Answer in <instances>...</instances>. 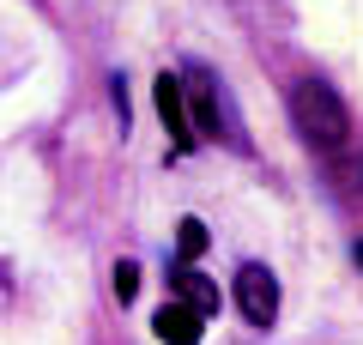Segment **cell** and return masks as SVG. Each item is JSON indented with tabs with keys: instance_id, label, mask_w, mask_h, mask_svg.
Instances as JSON below:
<instances>
[{
	"instance_id": "obj_1",
	"label": "cell",
	"mask_w": 363,
	"mask_h": 345,
	"mask_svg": "<svg viewBox=\"0 0 363 345\" xmlns=\"http://www.w3.org/2000/svg\"><path fill=\"white\" fill-rule=\"evenodd\" d=\"M291 121H297V133L309 146H321V152H339L351 133V115L345 103H339V91L327 85V79H297L291 85Z\"/></svg>"
},
{
	"instance_id": "obj_2",
	"label": "cell",
	"mask_w": 363,
	"mask_h": 345,
	"mask_svg": "<svg viewBox=\"0 0 363 345\" xmlns=\"http://www.w3.org/2000/svg\"><path fill=\"white\" fill-rule=\"evenodd\" d=\"M182 103H188V121H200V133H212V140H230V146H248L242 128H236V115H230V97H224V85L206 73V67H188V79H182Z\"/></svg>"
},
{
	"instance_id": "obj_3",
	"label": "cell",
	"mask_w": 363,
	"mask_h": 345,
	"mask_svg": "<svg viewBox=\"0 0 363 345\" xmlns=\"http://www.w3.org/2000/svg\"><path fill=\"white\" fill-rule=\"evenodd\" d=\"M236 309H242L255 327H272V321H279V279H272L260 261H248V267L236 273Z\"/></svg>"
},
{
	"instance_id": "obj_4",
	"label": "cell",
	"mask_w": 363,
	"mask_h": 345,
	"mask_svg": "<svg viewBox=\"0 0 363 345\" xmlns=\"http://www.w3.org/2000/svg\"><path fill=\"white\" fill-rule=\"evenodd\" d=\"M152 97H157V115H164V128H169V146L188 152V146H194V121H188V103H182V79L164 73L152 85Z\"/></svg>"
},
{
	"instance_id": "obj_5",
	"label": "cell",
	"mask_w": 363,
	"mask_h": 345,
	"mask_svg": "<svg viewBox=\"0 0 363 345\" xmlns=\"http://www.w3.org/2000/svg\"><path fill=\"white\" fill-rule=\"evenodd\" d=\"M169 291H176V303H188V309H194L200 321H206V315H218V285H212L206 273L176 267V273H169Z\"/></svg>"
},
{
	"instance_id": "obj_6",
	"label": "cell",
	"mask_w": 363,
	"mask_h": 345,
	"mask_svg": "<svg viewBox=\"0 0 363 345\" xmlns=\"http://www.w3.org/2000/svg\"><path fill=\"white\" fill-rule=\"evenodd\" d=\"M152 333L164 345H200V315L188 303H176V297H169L164 309H157V321H152Z\"/></svg>"
},
{
	"instance_id": "obj_7",
	"label": "cell",
	"mask_w": 363,
	"mask_h": 345,
	"mask_svg": "<svg viewBox=\"0 0 363 345\" xmlns=\"http://www.w3.org/2000/svg\"><path fill=\"white\" fill-rule=\"evenodd\" d=\"M176 255H182V267L194 255H206V224H200V218H182L176 224Z\"/></svg>"
},
{
	"instance_id": "obj_8",
	"label": "cell",
	"mask_w": 363,
	"mask_h": 345,
	"mask_svg": "<svg viewBox=\"0 0 363 345\" xmlns=\"http://www.w3.org/2000/svg\"><path fill=\"white\" fill-rule=\"evenodd\" d=\"M116 297H121V303L140 297V267H133V261H116Z\"/></svg>"
},
{
	"instance_id": "obj_9",
	"label": "cell",
	"mask_w": 363,
	"mask_h": 345,
	"mask_svg": "<svg viewBox=\"0 0 363 345\" xmlns=\"http://www.w3.org/2000/svg\"><path fill=\"white\" fill-rule=\"evenodd\" d=\"M351 255H357V267H363V243H357V248H351Z\"/></svg>"
}]
</instances>
